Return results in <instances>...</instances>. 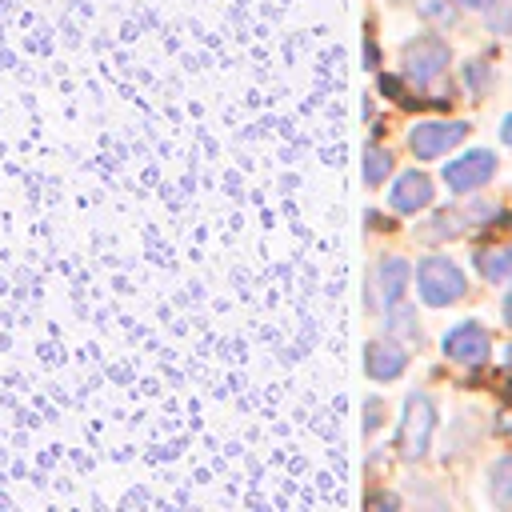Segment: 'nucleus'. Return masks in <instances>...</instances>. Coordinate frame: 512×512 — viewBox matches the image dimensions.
Returning a JSON list of instances; mask_svg holds the SVG:
<instances>
[{
    "mask_svg": "<svg viewBox=\"0 0 512 512\" xmlns=\"http://www.w3.org/2000/svg\"><path fill=\"white\" fill-rule=\"evenodd\" d=\"M404 284H408V260L388 256V260L380 264V292H384V304H388V308H392V304H400Z\"/></svg>",
    "mask_w": 512,
    "mask_h": 512,
    "instance_id": "9",
    "label": "nucleus"
},
{
    "mask_svg": "<svg viewBox=\"0 0 512 512\" xmlns=\"http://www.w3.org/2000/svg\"><path fill=\"white\" fill-rule=\"evenodd\" d=\"M460 4H468V8H488L492 0H460Z\"/></svg>",
    "mask_w": 512,
    "mask_h": 512,
    "instance_id": "17",
    "label": "nucleus"
},
{
    "mask_svg": "<svg viewBox=\"0 0 512 512\" xmlns=\"http://www.w3.org/2000/svg\"><path fill=\"white\" fill-rule=\"evenodd\" d=\"M404 64H408V76H412L416 84H428V80H436V76L444 72L448 48H444V40H436V36H420V40L404 44Z\"/></svg>",
    "mask_w": 512,
    "mask_h": 512,
    "instance_id": "4",
    "label": "nucleus"
},
{
    "mask_svg": "<svg viewBox=\"0 0 512 512\" xmlns=\"http://www.w3.org/2000/svg\"><path fill=\"white\" fill-rule=\"evenodd\" d=\"M464 136H468V124H460V120H452V124L432 120V124H416L412 136H408V144H412L416 160H436L440 152H448V148L460 144Z\"/></svg>",
    "mask_w": 512,
    "mask_h": 512,
    "instance_id": "3",
    "label": "nucleus"
},
{
    "mask_svg": "<svg viewBox=\"0 0 512 512\" xmlns=\"http://www.w3.org/2000/svg\"><path fill=\"white\" fill-rule=\"evenodd\" d=\"M492 172H496V156L480 148V152H468V156L452 160V164L444 168V180H448V188L468 192V188H480V184H484Z\"/></svg>",
    "mask_w": 512,
    "mask_h": 512,
    "instance_id": "5",
    "label": "nucleus"
},
{
    "mask_svg": "<svg viewBox=\"0 0 512 512\" xmlns=\"http://www.w3.org/2000/svg\"><path fill=\"white\" fill-rule=\"evenodd\" d=\"M364 364H368V376L372 380H392V376L404 372V352L392 348V344H368Z\"/></svg>",
    "mask_w": 512,
    "mask_h": 512,
    "instance_id": "8",
    "label": "nucleus"
},
{
    "mask_svg": "<svg viewBox=\"0 0 512 512\" xmlns=\"http://www.w3.org/2000/svg\"><path fill=\"white\" fill-rule=\"evenodd\" d=\"M500 136H504V144H512V116L504 120V128H500Z\"/></svg>",
    "mask_w": 512,
    "mask_h": 512,
    "instance_id": "15",
    "label": "nucleus"
},
{
    "mask_svg": "<svg viewBox=\"0 0 512 512\" xmlns=\"http://www.w3.org/2000/svg\"><path fill=\"white\" fill-rule=\"evenodd\" d=\"M492 496L500 504H512V456H504L496 468H492Z\"/></svg>",
    "mask_w": 512,
    "mask_h": 512,
    "instance_id": "12",
    "label": "nucleus"
},
{
    "mask_svg": "<svg viewBox=\"0 0 512 512\" xmlns=\"http://www.w3.org/2000/svg\"><path fill=\"white\" fill-rule=\"evenodd\" d=\"M364 412H368V416H364V428L372 432V428H376V420H380V400H368V404H364Z\"/></svg>",
    "mask_w": 512,
    "mask_h": 512,
    "instance_id": "14",
    "label": "nucleus"
},
{
    "mask_svg": "<svg viewBox=\"0 0 512 512\" xmlns=\"http://www.w3.org/2000/svg\"><path fill=\"white\" fill-rule=\"evenodd\" d=\"M508 364H512V348H508Z\"/></svg>",
    "mask_w": 512,
    "mask_h": 512,
    "instance_id": "18",
    "label": "nucleus"
},
{
    "mask_svg": "<svg viewBox=\"0 0 512 512\" xmlns=\"http://www.w3.org/2000/svg\"><path fill=\"white\" fill-rule=\"evenodd\" d=\"M388 168H392V156L372 144V148L364 152V180H368V184H380V180L388 176Z\"/></svg>",
    "mask_w": 512,
    "mask_h": 512,
    "instance_id": "11",
    "label": "nucleus"
},
{
    "mask_svg": "<svg viewBox=\"0 0 512 512\" xmlns=\"http://www.w3.org/2000/svg\"><path fill=\"white\" fill-rule=\"evenodd\" d=\"M504 316H508V324H512V288H508V296H504Z\"/></svg>",
    "mask_w": 512,
    "mask_h": 512,
    "instance_id": "16",
    "label": "nucleus"
},
{
    "mask_svg": "<svg viewBox=\"0 0 512 512\" xmlns=\"http://www.w3.org/2000/svg\"><path fill=\"white\" fill-rule=\"evenodd\" d=\"M444 352L460 364H484L488 360V332L480 324H460L444 336Z\"/></svg>",
    "mask_w": 512,
    "mask_h": 512,
    "instance_id": "6",
    "label": "nucleus"
},
{
    "mask_svg": "<svg viewBox=\"0 0 512 512\" xmlns=\"http://www.w3.org/2000/svg\"><path fill=\"white\" fill-rule=\"evenodd\" d=\"M428 200H432V180L424 172H404L396 180V188H392V208L396 212H416Z\"/></svg>",
    "mask_w": 512,
    "mask_h": 512,
    "instance_id": "7",
    "label": "nucleus"
},
{
    "mask_svg": "<svg viewBox=\"0 0 512 512\" xmlns=\"http://www.w3.org/2000/svg\"><path fill=\"white\" fill-rule=\"evenodd\" d=\"M416 284H420L424 304H432V308L456 304V300L464 296V276H460V268H456L452 260H444V256H428V260H420V268H416Z\"/></svg>",
    "mask_w": 512,
    "mask_h": 512,
    "instance_id": "1",
    "label": "nucleus"
},
{
    "mask_svg": "<svg viewBox=\"0 0 512 512\" xmlns=\"http://www.w3.org/2000/svg\"><path fill=\"white\" fill-rule=\"evenodd\" d=\"M432 424H436V412H432V400L412 392L408 404H404V420H400V436H396V448L400 456L416 460L428 452V440H432Z\"/></svg>",
    "mask_w": 512,
    "mask_h": 512,
    "instance_id": "2",
    "label": "nucleus"
},
{
    "mask_svg": "<svg viewBox=\"0 0 512 512\" xmlns=\"http://www.w3.org/2000/svg\"><path fill=\"white\" fill-rule=\"evenodd\" d=\"M416 4H420L424 16H432V20H440V24H452V8H448L444 0H416Z\"/></svg>",
    "mask_w": 512,
    "mask_h": 512,
    "instance_id": "13",
    "label": "nucleus"
},
{
    "mask_svg": "<svg viewBox=\"0 0 512 512\" xmlns=\"http://www.w3.org/2000/svg\"><path fill=\"white\" fill-rule=\"evenodd\" d=\"M476 268H480V276H488V280H504V276L512 272V244H508V248H480V252H476Z\"/></svg>",
    "mask_w": 512,
    "mask_h": 512,
    "instance_id": "10",
    "label": "nucleus"
}]
</instances>
